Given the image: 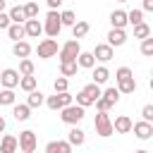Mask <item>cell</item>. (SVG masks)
I'll list each match as a JSON object with an SVG mask.
<instances>
[{
  "label": "cell",
  "instance_id": "obj_1",
  "mask_svg": "<svg viewBox=\"0 0 153 153\" xmlns=\"http://www.w3.org/2000/svg\"><path fill=\"white\" fill-rule=\"evenodd\" d=\"M115 81H117V91L120 93H134L136 91V81L129 67H120L115 72Z\"/></svg>",
  "mask_w": 153,
  "mask_h": 153
},
{
  "label": "cell",
  "instance_id": "obj_2",
  "mask_svg": "<svg viewBox=\"0 0 153 153\" xmlns=\"http://www.w3.org/2000/svg\"><path fill=\"white\" fill-rule=\"evenodd\" d=\"M84 115H86V108H81L79 103H69V105L60 108V120L65 124H79L84 120Z\"/></svg>",
  "mask_w": 153,
  "mask_h": 153
},
{
  "label": "cell",
  "instance_id": "obj_3",
  "mask_svg": "<svg viewBox=\"0 0 153 153\" xmlns=\"http://www.w3.org/2000/svg\"><path fill=\"white\" fill-rule=\"evenodd\" d=\"M100 84H96V81H91V84H86L79 93H76V103L81 105V108H88V105H93V100L100 96Z\"/></svg>",
  "mask_w": 153,
  "mask_h": 153
},
{
  "label": "cell",
  "instance_id": "obj_4",
  "mask_svg": "<svg viewBox=\"0 0 153 153\" xmlns=\"http://www.w3.org/2000/svg\"><path fill=\"white\" fill-rule=\"evenodd\" d=\"M62 31V22H60V12L57 10H50L45 14V22H43V33H48L50 38H57V33Z\"/></svg>",
  "mask_w": 153,
  "mask_h": 153
},
{
  "label": "cell",
  "instance_id": "obj_5",
  "mask_svg": "<svg viewBox=\"0 0 153 153\" xmlns=\"http://www.w3.org/2000/svg\"><path fill=\"white\" fill-rule=\"evenodd\" d=\"M93 127H96V134L103 136V139H108L112 134V120H110L108 110H98V115L93 120Z\"/></svg>",
  "mask_w": 153,
  "mask_h": 153
},
{
  "label": "cell",
  "instance_id": "obj_6",
  "mask_svg": "<svg viewBox=\"0 0 153 153\" xmlns=\"http://www.w3.org/2000/svg\"><path fill=\"white\" fill-rule=\"evenodd\" d=\"M36 146H38V141H36V134H33L31 129L19 131V136H17V148H19V151H24V153H33Z\"/></svg>",
  "mask_w": 153,
  "mask_h": 153
},
{
  "label": "cell",
  "instance_id": "obj_7",
  "mask_svg": "<svg viewBox=\"0 0 153 153\" xmlns=\"http://www.w3.org/2000/svg\"><path fill=\"white\" fill-rule=\"evenodd\" d=\"M79 50H81L79 38H72V41H67L62 48H57V57H60V62H65V60H76Z\"/></svg>",
  "mask_w": 153,
  "mask_h": 153
},
{
  "label": "cell",
  "instance_id": "obj_8",
  "mask_svg": "<svg viewBox=\"0 0 153 153\" xmlns=\"http://www.w3.org/2000/svg\"><path fill=\"white\" fill-rule=\"evenodd\" d=\"M36 53H38V57L41 60H48V57H55L57 55V41L55 38H43L41 43H38V48H36Z\"/></svg>",
  "mask_w": 153,
  "mask_h": 153
},
{
  "label": "cell",
  "instance_id": "obj_9",
  "mask_svg": "<svg viewBox=\"0 0 153 153\" xmlns=\"http://www.w3.org/2000/svg\"><path fill=\"white\" fill-rule=\"evenodd\" d=\"M19 72L17 69H12V67H7V69H2L0 72V84L5 86V88H17V84H19Z\"/></svg>",
  "mask_w": 153,
  "mask_h": 153
},
{
  "label": "cell",
  "instance_id": "obj_10",
  "mask_svg": "<svg viewBox=\"0 0 153 153\" xmlns=\"http://www.w3.org/2000/svg\"><path fill=\"white\" fill-rule=\"evenodd\" d=\"M131 129H134L136 139H141V141H146V139L153 136V122H146V120H141V122H131Z\"/></svg>",
  "mask_w": 153,
  "mask_h": 153
},
{
  "label": "cell",
  "instance_id": "obj_11",
  "mask_svg": "<svg viewBox=\"0 0 153 153\" xmlns=\"http://www.w3.org/2000/svg\"><path fill=\"white\" fill-rule=\"evenodd\" d=\"M24 31H26V36L38 38V36L43 33V22H38V17H31V19L24 22Z\"/></svg>",
  "mask_w": 153,
  "mask_h": 153
},
{
  "label": "cell",
  "instance_id": "obj_12",
  "mask_svg": "<svg viewBox=\"0 0 153 153\" xmlns=\"http://www.w3.org/2000/svg\"><path fill=\"white\" fill-rule=\"evenodd\" d=\"M112 55H115V53H112V45H110V43H98V45L93 48V57L100 60V62H110Z\"/></svg>",
  "mask_w": 153,
  "mask_h": 153
},
{
  "label": "cell",
  "instance_id": "obj_13",
  "mask_svg": "<svg viewBox=\"0 0 153 153\" xmlns=\"http://www.w3.org/2000/svg\"><path fill=\"white\" fill-rule=\"evenodd\" d=\"M108 43L112 45V48H120V45H124L127 43V33H124V29H110L108 31Z\"/></svg>",
  "mask_w": 153,
  "mask_h": 153
},
{
  "label": "cell",
  "instance_id": "obj_14",
  "mask_svg": "<svg viewBox=\"0 0 153 153\" xmlns=\"http://www.w3.org/2000/svg\"><path fill=\"white\" fill-rule=\"evenodd\" d=\"M12 117L17 120V122H26L29 117H31V108L26 105V103H12Z\"/></svg>",
  "mask_w": 153,
  "mask_h": 153
},
{
  "label": "cell",
  "instance_id": "obj_15",
  "mask_svg": "<svg viewBox=\"0 0 153 153\" xmlns=\"http://www.w3.org/2000/svg\"><path fill=\"white\" fill-rule=\"evenodd\" d=\"M72 129L67 131V141L72 143V146H84V141H86V134H84V129H79L76 124H69Z\"/></svg>",
  "mask_w": 153,
  "mask_h": 153
},
{
  "label": "cell",
  "instance_id": "obj_16",
  "mask_svg": "<svg viewBox=\"0 0 153 153\" xmlns=\"http://www.w3.org/2000/svg\"><path fill=\"white\" fill-rule=\"evenodd\" d=\"M112 131H117V134H129V131H131V117L120 115V117L112 122Z\"/></svg>",
  "mask_w": 153,
  "mask_h": 153
},
{
  "label": "cell",
  "instance_id": "obj_17",
  "mask_svg": "<svg viewBox=\"0 0 153 153\" xmlns=\"http://www.w3.org/2000/svg\"><path fill=\"white\" fill-rule=\"evenodd\" d=\"M5 31H7V36H10L12 41H22V38L26 36V31H24V24H22V22H12Z\"/></svg>",
  "mask_w": 153,
  "mask_h": 153
},
{
  "label": "cell",
  "instance_id": "obj_18",
  "mask_svg": "<svg viewBox=\"0 0 153 153\" xmlns=\"http://www.w3.org/2000/svg\"><path fill=\"white\" fill-rule=\"evenodd\" d=\"M12 55L19 57V60H22V57H29V55H31V45H29L24 38H22V41H14V45H12Z\"/></svg>",
  "mask_w": 153,
  "mask_h": 153
},
{
  "label": "cell",
  "instance_id": "obj_19",
  "mask_svg": "<svg viewBox=\"0 0 153 153\" xmlns=\"http://www.w3.org/2000/svg\"><path fill=\"white\" fill-rule=\"evenodd\" d=\"M110 24L115 29H124L127 26V12L124 10H112L110 12Z\"/></svg>",
  "mask_w": 153,
  "mask_h": 153
},
{
  "label": "cell",
  "instance_id": "obj_20",
  "mask_svg": "<svg viewBox=\"0 0 153 153\" xmlns=\"http://www.w3.org/2000/svg\"><path fill=\"white\" fill-rule=\"evenodd\" d=\"M76 65H79L81 69H91V67L96 65L93 53H84V50H79V55H76Z\"/></svg>",
  "mask_w": 153,
  "mask_h": 153
},
{
  "label": "cell",
  "instance_id": "obj_21",
  "mask_svg": "<svg viewBox=\"0 0 153 153\" xmlns=\"http://www.w3.org/2000/svg\"><path fill=\"white\" fill-rule=\"evenodd\" d=\"M79 72V65H76V60H65V62H60V74L62 76H74Z\"/></svg>",
  "mask_w": 153,
  "mask_h": 153
},
{
  "label": "cell",
  "instance_id": "obj_22",
  "mask_svg": "<svg viewBox=\"0 0 153 153\" xmlns=\"http://www.w3.org/2000/svg\"><path fill=\"white\" fill-rule=\"evenodd\" d=\"M14 151H17V136L5 134L0 141V153H14Z\"/></svg>",
  "mask_w": 153,
  "mask_h": 153
},
{
  "label": "cell",
  "instance_id": "obj_23",
  "mask_svg": "<svg viewBox=\"0 0 153 153\" xmlns=\"http://www.w3.org/2000/svg\"><path fill=\"white\" fill-rule=\"evenodd\" d=\"M45 151L48 153H69L72 151V143L69 141H50L45 146Z\"/></svg>",
  "mask_w": 153,
  "mask_h": 153
},
{
  "label": "cell",
  "instance_id": "obj_24",
  "mask_svg": "<svg viewBox=\"0 0 153 153\" xmlns=\"http://www.w3.org/2000/svg\"><path fill=\"white\" fill-rule=\"evenodd\" d=\"M91 69H93V81H96V84H100V86H103V84L110 79V72H108V67H105V65H100V67H96V65H93Z\"/></svg>",
  "mask_w": 153,
  "mask_h": 153
},
{
  "label": "cell",
  "instance_id": "obj_25",
  "mask_svg": "<svg viewBox=\"0 0 153 153\" xmlns=\"http://www.w3.org/2000/svg\"><path fill=\"white\" fill-rule=\"evenodd\" d=\"M17 86H19L22 91H26V93H29V91H33V88H36V76H33V74H22Z\"/></svg>",
  "mask_w": 153,
  "mask_h": 153
},
{
  "label": "cell",
  "instance_id": "obj_26",
  "mask_svg": "<svg viewBox=\"0 0 153 153\" xmlns=\"http://www.w3.org/2000/svg\"><path fill=\"white\" fill-rule=\"evenodd\" d=\"M88 31H91L88 22H74V24H72V36H74V38H84Z\"/></svg>",
  "mask_w": 153,
  "mask_h": 153
},
{
  "label": "cell",
  "instance_id": "obj_27",
  "mask_svg": "<svg viewBox=\"0 0 153 153\" xmlns=\"http://www.w3.org/2000/svg\"><path fill=\"white\" fill-rule=\"evenodd\" d=\"M43 100H45V96H43L41 91H36V88H33V91H29L26 105H29V108H41V105H43Z\"/></svg>",
  "mask_w": 153,
  "mask_h": 153
},
{
  "label": "cell",
  "instance_id": "obj_28",
  "mask_svg": "<svg viewBox=\"0 0 153 153\" xmlns=\"http://www.w3.org/2000/svg\"><path fill=\"white\" fill-rule=\"evenodd\" d=\"M100 96H103V98H105V100H108L110 105H115V103L120 100V96H122V93L117 91V86H110V88H105V91H100Z\"/></svg>",
  "mask_w": 153,
  "mask_h": 153
},
{
  "label": "cell",
  "instance_id": "obj_29",
  "mask_svg": "<svg viewBox=\"0 0 153 153\" xmlns=\"http://www.w3.org/2000/svg\"><path fill=\"white\" fill-rule=\"evenodd\" d=\"M14 100H17L14 88H5V86H2V91H0V108H2V105H12Z\"/></svg>",
  "mask_w": 153,
  "mask_h": 153
},
{
  "label": "cell",
  "instance_id": "obj_30",
  "mask_svg": "<svg viewBox=\"0 0 153 153\" xmlns=\"http://www.w3.org/2000/svg\"><path fill=\"white\" fill-rule=\"evenodd\" d=\"M10 22H26V14H24V7L22 5H14V7H10Z\"/></svg>",
  "mask_w": 153,
  "mask_h": 153
},
{
  "label": "cell",
  "instance_id": "obj_31",
  "mask_svg": "<svg viewBox=\"0 0 153 153\" xmlns=\"http://www.w3.org/2000/svg\"><path fill=\"white\" fill-rule=\"evenodd\" d=\"M146 36H151V26L146 22L134 24V38H146Z\"/></svg>",
  "mask_w": 153,
  "mask_h": 153
},
{
  "label": "cell",
  "instance_id": "obj_32",
  "mask_svg": "<svg viewBox=\"0 0 153 153\" xmlns=\"http://www.w3.org/2000/svg\"><path fill=\"white\" fill-rule=\"evenodd\" d=\"M60 22H62V26H72L76 22V14L72 10H65V12H60Z\"/></svg>",
  "mask_w": 153,
  "mask_h": 153
},
{
  "label": "cell",
  "instance_id": "obj_33",
  "mask_svg": "<svg viewBox=\"0 0 153 153\" xmlns=\"http://www.w3.org/2000/svg\"><path fill=\"white\" fill-rule=\"evenodd\" d=\"M139 22H143V10H131V12H127V24H139Z\"/></svg>",
  "mask_w": 153,
  "mask_h": 153
},
{
  "label": "cell",
  "instance_id": "obj_34",
  "mask_svg": "<svg viewBox=\"0 0 153 153\" xmlns=\"http://www.w3.org/2000/svg\"><path fill=\"white\" fill-rule=\"evenodd\" d=\"M141 55H146V57L153 55V38H151V36L141 38Z\"/></svg>",
  "mask_w": 153,
  "mask_h": 153
},
{
  "label": "cell",
  "instance_id": "obj_35",
  "mask_svg": "<svg viewBox=\"0 0 153 153\" xmlns=\"http://www.w3.org/2000/svg\"><path fill=\"white\" fill-rule=\"evenodd\" d=\"M33 69L36 67H33V62L29 57H22L19 60V74H33Z\"/></svg>",
  "mask_w": 153,
  "mask_h": 153
},
{
  "label": "cell",
  "instance_id": "obj_36",
  "mask_svg": "<svg viewBox=\"0 0 153 153\" xmlns=\"http://www.w3.org/2000/svg\"><path fill=\"white\" fill-rule=\"evenodd\" d=\"M24 7V14H26V19H31V17H38V5L36 2H26V5H22Z\"/></svg>",
  "mask_w": 153,
  "mask_h": 153
},
{
  "label": "cell",
  "instance_id": "obj_37",
  "mask_svg": "<svg viewBox=\"0 0 153 153\" xmlns=\"http://www.w3.org/2000/svg\"><path fill=\"white\" fill-rule=\"evenodd\" d=\"M67 86H69V79H67V76H62V74L53 81V88H55V91H67Z\"/></svg>",
  "mask_w": 153,
  "mask_h": 153
},
{
  "label": "cell",
  "instance_id": "obj_38",
  "mask_svg": "<svg viewBox=\"0 0 153 153\" xmlns=\"http://www.w3.org/2000/svg\"><path fill=\"white\" fill-rule=\"evenodd\" d=\"M43 103H45L50 110H60V108H62V103H60V96H57V93H55V96H48Z\"/></svg>",
  "mask_w": 153,
  "mask_h": 153
},
{
  "label": "cell",
  "instance_id": "obj_39",
  "mask_svg": "<svg viewBox=\"0 0 153 153\" xmlns=\"http://www.w3.org/2000/svg\"><path fill=\"white\" fill-rule=\"evenodd\" d=\"M141 117H143L146 122H153V105H143V110H141Z\"/></svg>",
  "mask_w": 153,
  "mask_h": 153
},
{
  "label": "cell",
  "instance_id": "obj_40",
  "mask_svg": "<svg viewBox=\"0 0 153 153\" xmlns=\"http://www.w3.org/2000/svg\"><path fill=\"white\" fill-rule=\"evenodd\" d=\"M10 24H12V22H10V14L2 10V12H0V31H2V29H7Z\"/></svg>",
  "mask_w": 153,
  "mask_h": 153
},
{
  "label": "cell",
  "instance_id": "obj_41",
  "mask_svg": "<svg viewBox=\"0 0 153 153\" xmlns=\"http://www.w3.org/2000/svg\"><path fill=\"white\" fill-rule=\"evenodd\" d=\"M45 2H48V7H50V10H57V7L62 5V0H45Z\"/></svg>",
  "mask_w": 153,
  "mask_h": 153
},
{
  "label": "cell",
  "instance_id": "obj_42",
  "mask_svg": "<svg viewBox=\"0 0 153 153\" xmlns=\"http://www.w3.org/2000/svg\"><path fill=\"white\" fill-rule=\"evenodd\" d=\"M143 12H153V0H143Z\"/></svg>",
  "mask_w": 153,
  "mask_h": 153
},
{
  "label": "cell",
  "instance_id": "obj_43",
  "mask_svg": "<svg viewBox=\"0 0 153 153\" xmlns=\"http://www.w3.org/2000/svg\"><path fill=\"white\" fill-rule=\"evenodd\" d=\"M5 127H7V122H5V117H2V115H0V134H2V131H5Z\"/></svg>",
  "mask_w": 153,
  "mask_h": 153
},
{
  "label": "cell",
  "instance_id": "obj_44",
  "mask_svg": "<svg viewBox=\"0 0 153 153\" xmlns=\"http://www.w3.org/2000/svg\"><path fill=\"white\" fill-rule=\"evenodd\" d=\"M5 5H7V0H0V12L5 10Z\"/></svg>",
  "mask_w": 153,
  "mask_h": 153
},
{
  "label": "cell",
  "instance_id": "obj_45",
  "mask_svg": "<svg viewBox=\"0 0 153 153\" xmlns=\"http://www.w3.org/2000/svg\"><path fill=\"white\" fill-rule=\"evenodd\" d=\"M117 2H127V0H117Z\"/></svg>",
  "mask_w": 153,
  "mask_h": 153
}]
</instances>
